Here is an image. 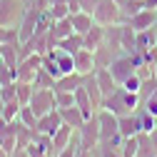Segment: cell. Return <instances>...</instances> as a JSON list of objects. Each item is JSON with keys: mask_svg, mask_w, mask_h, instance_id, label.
<instances>
[{"mask_svg": "<svg viewBox=\"0 0 157 157\" xmlns=\"http://www.w3.org/2000/svg\"><path fill=\"white\" fill-rule=\"evenodd\" d=\"M95 77H97V85H100V90H102L105 97L117 87V82H115V77H112L110 67H97V70H95Z\"/></svg>", "mask_w": 157, "mask_h": 157, "instance_id": "obj_24", "label": "cell"}, {"mask_svg": "<svg viewBox=\"0 0 157 157\" xmlns=\"http://www.w3.org/2000/svg\"><path fill=\"white\" fill-rule=\"evenodd\" d=\"M33 92H35V85H33V82L15 80V95H17V102H20V105H28V102H30Z\"/></svg>", "mask_w": 157, "mask_h": 157, "instance_id": "obj_32", "label": "cell"}, {"mask_svg": "<svg viewBox=\"0 0 157 157\" xmlns=\"http://www.w3.org/2000/svg\"><path fill=\"white\" fill-rule=\"evenodd\" d=\"M25 8V0H0V25H17Z\"/></svg>", "mask_w": 157, "mask_h": 157, "instance_id": "obj_5", "label": "cell"}, {"mask_svg": "<svg viewBox=\"0 0 157 157\" xmlns=\"http://www.w3.org/2000/svg\"><path fill=\"white\" fill-rule=\"evenodd\" d=\"M82 82H85V75H80V72H67V75H63V77H57V80H55V90L75 92L77 87H82Z\"/></svg>", "mask_w": 157, "mask_h": 157, "instance_id": "obj_19", "label": "cell"}, {"mask_svg": "<svg viewBox=\"0 0 157 157\" xmlns=\"http://www.w3.org/2000/svg\"><path fill=\"white\" fill-rule=\"evenodd\" d=\"M115 3H120V5H122V3H125V0H115Z\"/></svg>", "mask_w": 157, "mask_h": 157, "instance_id": "obj_48", "label": "cell"}, {"mask_svg": "<svg viewBox=\"0 0 157 157\" xmlns=\"http://www.w3.org/2000/svg\"><path fill=\"white\" fill-rule=\"evenodd\" d=\"M40 13H43V10H37V8H33V5L25 8L23 20L17 23V35H20V43H28L30 37L35 35V30H37V20H40Z\"/></svg>", "mask_w": 157, "mask_h": 157, "instance_id": "obj_6", "label": "cell"}, {"mask_svg": "<svg viewBox=\"0 0 157 157\" xmlns=\"http://www.w3.org/2000/svg\"><path fill=\"white\" fill-rule=\"evenodd\" d=\"M0 97H3V102L17 100V95H15V82H13V85H3V87H0Z\"/></svg>", "mask_w": 157, "mask_h": 157, "instance_id": "obj_40", "label": "cell"}, {"mask_svg": "<svg viewBox=\"0 0 157 157\" xmlns=\"http://www.w3.org/2000/svg\"><path fill=\"white\" fill-rule=\"evenodd\" d=\"M152 97H157V90H155V95H152Z\"/></svg>", "mask_w": 157, "mask_h": 157, "instance_id": "obj_50", "label": "cell"}, {"mask_svg": "<svg viewBox=\"0 0 157 157\" xmlns=\"http://www.w3.org/2000/svg\"><path fill=\"white\" fill-rule=\"evenodd\" d=\"M0 157H10V155H8L5 150H3V145H0Z\"/></svg>", "mask_w": 157, "mask_h": 157, "instance_id": "obj_45", "label": "cell"}, {"mask_svg": "<svg viewBox=\"0 0 157 157\" xmlns=\"http://www.w3.org/2000/svg\"><path fill=\"white\" fill-rule=\"evenodd\" d=\"M25 150L30 157H52V137L43 135V132H35V137L30 140V145Z\"/></svg>", "mask_w": 157, "mask_h": 157, "instance_id": "obj_10", "label": "cell"}, {"mask_svg": "<svg viewBox=\"0 0 157 157\" xmlns=\"http://www.w3.org/2000/svg\"><path fill=\"white\" fill-rule=\"evenodd\" d=\"M57 110H60L63 122H65V125H70V127H75V130H77V127H82V122L87 120L85 112L77 107V105H70V107H57Z\"/></svg>", "mask_w": 157, "mask_h": 157, "instance_id": "obj_17", "label": "cell"}, {"mask_svg": "<svg viewBox=\"0 0 157 157\" xmlns=\"http://www.w3.org/2000/svg\"><path fill=\"white\" fill-rule=\"evenodd\" d=\"M137 30H132V25L122 23V37H120V45H122V52L125 55H132L137 52Z\"/></svg>", "mask_w": 157, "mask_h": 157, "instance_id": "obj_23", "label": "cell"}, {"mask_svg": "<svg viewBox=\"0 0 157 157\" xmlns=\"http://www.w3.org/2000/svg\"><path fill=\"white\" fill-rule=\"evenodd\" d=\"M145 8V0H125V3L120 5V10H122V23H127L132 15H137Z\"/></svg>", "mask_w": 157, "mask_h": 157, "instance_id": "obj_33", "label": "cell"}, {"mask_svg": "<svg viewBox=\"0 0 157 157\" xmlns=\"http://www.w3.org/2000/svg\"><path fill=\"white\" fill-rule=\"evenodd\" d=\"M57 48H63L65 52H77V50H82V35L80 33H72V35H67V37H63L60 43H57Z\"/></svg>", "mask_w": 157, "mask_h": 157, "instance_id": "obj_31", "label": "cell"}, {"mask_svg": "<svg viewBox=\"0 0 157 157\" xmlns=\"http://www.w3.org/2000/svg\"><path fill=\"white\" fill-rule=\"evenodd\" d=\"M155 90H157V75H150V77H145V80L140 82V90H137V97H140V102L150 100V97L155 95Z\"/></svg>", "mask_w": 157, "mask_h": 157, "instance_id": "obj_30", "label": "cell"}, {"mask_svg": "<svg viewBox=\"0 0 157 157\" xmlns=\"http://www.w3.org/2000/svg\"><path fill=\"white\" fill-rule=\"evenodd\" d=\"M137 52H145V50H150L152 45H157V35H155V30L152 28H147V30H140L137 33Z\"/></svg>", "mask_w": 157, "mask_h": 157, "instance_id": "obj_27", "label": "cell"}, {"mask_svg": "<svg viewBox=\"0 0 157 157\" xmlns=\"http://www.w3.org/2000/svg\"><path fill=\"white\" fill-rule=\"evenodd\" d=\"M17 120H20L25 127H35V125H37V115L33 112L30 105H23V107H20V115H17Z\"/></svg>", "mask_w": 157, "mask_h": 157, "instance_id": "obj_36", "label": "cell"}, {"mask_svg": "<svg viewBox=\"0 0 157 157\" xmlns=\"http://www.w3.org/2000/svg\"><path fill=\"white\" fill-rule=\"evenodd\" d=\"M10 157H30V155H28V150H15Z\"/></svg>", "mask_w": 157, "mask_h": 157, "instance_id": "obj_43", "label": "cell"}, {"mask_svg": "<svg viewBox=\"0 0 157 157\" xmlns=\"http://www.w3.org/2000/svg\"><path fill=\"white\" fill-rule=\"evenodd\" d=\"M70 20H72V30H75V33H80V35H85V33L95 25V17H92L90 13H85V10L72 13V15H70Z\"/></svg>", "mask_w": 157, "mask_h": 157, "instance_id": "obj_22", "label": "cell"}, {"mask_svg": "<svg viewBox=\"0 0 157 157\" xmlns=\"http://www.w3.org/2000/svg\"><path fill=\"white\" fill-rule=\"evenodd\" d=\"M97 122H100V140H112L120 135V117L110 110H97Z\"/></svg>", "mask_w": 157, "mask_h": 157, "instance_id": "obj_7", "label": "cell"}, {"mask_svg": "<svg viewBox=\"0 0 157 157\" xmlns=\"http://www.w3.org/2000/svg\"><path fill=\"white\" fill-rule=\"evenodd\" d=\"M3 105H5V102H3V97H0V115H3Z\"/></svg>", "mask_w": 157, "mask_h": 157, "instance_id": "obj_46", "label": "cell"}, {"mask_svg": "<svg viewBox=\"0 0 157 157\" xmlns=\"http://www.w3.org/2000/svg\"><path fill=\"white\" fill-rule=\"evenodd\" d=\"M140 82H142V80H140L137 75H130L127 80L122 82V87H125V90H130V92H137V90H140Z\"/></svg>", "mask_w": 157, "mask_h": 157, "instance_id": "obj_41", "label": "cell"}, {"mask_svg": "<svg viewBox=\"0 0 157 157\" xmlns=\"http://www.w3.org/2000/svg\"><path fill=\"white\" fill-rule=\"evenodd\" d=\"M137 112V120H140V132H152L155 127H157V117L152 115V112H147L142 105L135 110Z\"/></svg>", "mask_w": 157, "mask_h": 157, "instance_id": "obj_28", "label": "cell"}, {"mask_svg": "<svg viewBox=\"0 0 157 157\" xmlns=\"http://www.w3.org/2000/svg\"><path fill=\"white\" fill-rule=\"evenodd\" d=\"M120 135L122 137L140 135V120H137V112H130V115H122L120 117Z\"/></svg>", "mask_w": 157, "mask_h": 157, "instance_id": "obj_21", "label": "cell"}, {"mask_svg": "<svg viewBox=\"0 0 157 157\" xmlns=\"http://www.w3.org/2000/svg\"><path fill=\"white\" fill-rule=\"evenodd\" d=\"M120 150H122V157H135L137 155V135L135 137H122Z\"/></svg>", "mask_w": 157, "mask_h": 157, "instance_id": "obj_38", "label": "cell"}, {"mask_svg": "<svg viewBox=\"0 0 157 157\" xmlns=\"http://www.w3.org/2000/svg\"><path fill=\"white\" fill-rule=\"evenodd\" d=\"M77 137H80V150H95L100 145V122H97V112L77 127Z\"/></svg>", "mask_w": 157, "mask_h": 157, "instance_id": "obj_4", "label": "cell"}, {"mask_svg": "<svg viewBox=\"0 0 157 157\" xmlns=\"http://www.w3.org/2000/svg\"><path fill=\"white\" fill-rule=\"evenodd\" d=\"M152 30H155V35H157V20H155V25H152Z\"/></svg>", "mask_w": 157, "mask_h": 157, "instance_id": "obj_47", "label": "cell"}, {"mask_svg": "<svg viewBox=\"0 0 157 157\" xmlns=\"http://www.w3.org/2000/svg\"><path fill=\"white\" fill-rule=\"evenodd\" d=\"M33 85L35 87H52L55 90V77L40 65V67H37V75H35V80H33Z\"/></svg>", "mask_w": 157, "mask_h": 157, "instance_id": "obj_34", "label": "cell"}, {"mask_svg": "<svg viewBox=\"0 0 157 157\" xmlns=\"http://www.w3.org/2000/svg\"><path fill=\"white\" fill-rule=\"evenodd\" d=\"M155 20H157V10H150V8H142L137 15H132L130 20H127V25H132V30H147V28H152L155 25Z\"/></svg>", "mask_w": 157, "mask_h": 157, "instance_id": "obj_14", "label": "cell"}, {"mask_svg": "<svg viewBox=\"0 0 157 157\" xmlns=\"http://www.w3.org/2000/svg\"><path fill=\"white\" fill-rule=\"evenodd\" d=\"M92 17H95V23L102 25V28L115 25V23H122L120 3H115V0H100L97 8H95V13H92Z\"/></svg>", "mask_w": 157, "mask_h": 157, "instance_id": "obj_2", "label": "cell"}, {"mask_svg": "<svg viewBox=\"0 0 157 157\" xmlns=\"http://www.w3.org/2000/svg\"><path fill=\"white\" fill-rule=\"evenodd\" d=\"M102 43H105V28L95 23V25L82 35V48H87V50H92V52H95Z\"/></svg>", "mask_w": 157, "mask_h": 157, "instance_id": "obj_18", "label": "cell"}, {"mask_svg": "<svg viewBox=\"0 0 157 157\" xmlns=\"http://www.w3.org/2000/svg\"><path fill=\"white\" fill-rule=\"evenodd\" d=\"M20 43H5L0 45V57H3V63L10 65V67H17V63H20Z\"/></svg>", "mask_w": 157, "mask_h": 157, "instance_id": "obj_25", "label": "cell"}, {"mask_svg": "<svg viewBox=\"0 0 157 157\" xmlns=\"http://www.w3.org/2000/svg\"><path fill=\"white\" fill-rule=\"evenodd\" d=\"M102 107L110 110V112H115L117 117H122V115H130V112H135L137 107H140V97H137V92H130V90H125L122 85H117V87L105 97Z\"/></svg>", "mask_w": 157, "mask_h": 157, "instance_id": "obj_1", "label": "cell"}, {"mask_svg": "<svg viewBox=\"0 0 157 157\" xmlns=\"http://www.w3.org/2000/svg\"><path fill=\"white\" fill-rule=\"evenodd\" d=\"M135 67H137V63H135L132 55H120V57H115V60H112L110 72H112V77H115V82L122 85L130 75H135Z\"/></svg>", "mask_w": 157, "mask_h": 157, "instance_id": "obj_8", "label": "cell"}, {"mask_svg": "<svg viewBox=\"0 0 157 157\" xmlns=\"http://www.w3.org/2000/svg\"><path fill=\"white\" fill-rule=\"evenodd\" d=\"M28 105L33 107V112H35L37 117L52 112V110L57 107L55 90H52V87H35V92H33V97H30V102H28Z\"/></svg>", "mask_w": 157, "mask_h": 157, "instance_id": "obj_3", "label": "cell"}, {"mask_svg": "<svg viewBox=\"0 0 157 157\" xmlns=\"http://www.w3.org/2000/svg\"><path fill=\"white\" fill-rule=\"evenodd\" d=\"M72 135H75V127H70V125H60L55 130V135H52V157L60 152L63 147H67L70 142H72Z\"/></svg>", "mask_w": 157, "mask_h": 157, "instance_id": "obj_15", "label": "cell"}, {"mask_svg": "<svg viewBox=\"0 0 157 157\" xmlns=\"http://www.w3.org/2000/svg\"><path fill=\"white\" fill-rule=\"evenodd\" d=\"M43 65V55L40 52H33L28 55L25 60L17 63V80H23V82H33L35 80V75H37V67Z\"/></svg>", "mask_w": 157, "mask_h": 157, "instance_id": "obj_9", "label": "cell"}, {"mask_svg": "<svg viewBox=\"0 0 157 157\" xmlns=\"http://www.w3.org/2000/svg\"><path fill=\"white\" fill-rule=\"evenodd\" d=\"M5 43H20L17 25H0V45H5Z\"/></svg>", "mask_w": 157, "mask_h": 157, "instance_id": "obj_35", "label": "cell"}, {"mask_svg": "<svg viewBox=\"0 0 157 157\" xmlns=\"http://www.w3.org/2000/svg\"><path fill=\"white\" fill-rule=\"evenodd\" d=\"M82 87H85V92H87V97H90V102H92V107H95V110H102V102H105V95H102L100 85H97V77H95V72L85 75V82H82Z\"/></svg>", "mask_w": 157, "mask_h": 157, "instance_id": "obj_13", "label": "cell"}, {"mask_svg": "<svg viewBox=\"0 0 157 157\" xmlns=\"http://www.w3.org/2000/svg\"><path fill=\"white\" fill-rule=\"evenodd\" d=\"M97 3L100 0H77V5H80V10H85V13H95V8H97Z\"/></svg>", "mask_w": 157, "mask_h": 157, "instance_id": "obj_42", "label": "cell"}, {"mask_svg": "<svg viewBox=\"0 0 157 157\" xmlns=\"http://www.w3.org/2000/svg\"><path fill=\"white\" fill-rule=\"evenodd\" d=\"M75 105L85 112V117H92V115L97 112V110L92 107V102H90V97H87L85 87H77V90H75Z\"/></svg>", "mask_w": 157, "mask_h": 157, "instance_id": "obj_29", "label": "cell"}, {"mask_svg": "<svg viewBox=\"0 0 157 157\" xmlns=\"http://www.w3.org/2000/svg\"><path fill=\"white\" fill-rule=\"evenodd\" d=\"M0 63H3V57H0Z\"/></svg>", "mask_w": 157, "mask_h": 157, "instance_id": "obj_51", "label": "cell"}, {"mask_svg": "<svg viewBox=\"0 0 157 157\" xmlns=\"http://www.w3.org/2000/svg\"><path fill=\"white\" fill-rule=\"evenodd\" d=\"M135 157H157V147L152 142L150 132H140L137 135V155Z\"/></svg>", "mask_w": 157, "mask_h": 157, "instance_id": "obj_20", "label": "cell"}, {"mask_svg": "<svg viewBox=\"0 0 157 157\" xmlns=\"http://www.w3.org/2000/svg\"><path fill=\"white\" fill-rule=\"evenodd\" d=\"M55 100H57V107H70V105H75V92L55 90Z\"/></svg>", "mask_w": 157, "mask_h": 157, "instance_id": "obj_39", "label": "cell"}, {"mask_svg": "<svg viewBox=\"0 0 157 157\" xmlns=\"http://www.w3.org/2000/svg\"><path fill=\"white\" fill-rule=\"evenodd\" d=\"M120 55H125V52H120L117 48H112V45L102 43L100 48L95 50V65H97V67H110V65H112V60H115V57H120Z\"/></svg>", "mask_w": 157, "mask_h": 157, "instance_id": "obj_16", "label": "cell"}, {"mask_svg": "<svg viewBox=\"0 0 157 157\" xmlns=\"http://www.w3.org/2000/svg\"><path fill=\"white\" fill-rule=\"evenodd\" d=\"M63 125V117H60V110H52V112H48V115H40L37 117V125H35V130L37 132H43V135H55V130Z\"/></svg>", "mask_w": 157, "mask_h": 157, "instance_id": "obj_11", "label": "cell"}, {"mask_svg": "<svg viewBox=\"0 0 157 157\" xmlns=\"http://www.w3.org/2000/svg\"><path fill=\"white\" fill-rule=\"evenodd\" d=\"M5 125H8V120H5V117H3V115H0V130H3Z\"/></svg>", "mask_w": 157, "mask_h": 157, "instance_id": "obj_44", "label": "cell"}, {"mask_svg": "<svg viewBox=\"0 0 157 157\" xmlns=\"http://www.w3.org/2000/svg\"><path fill=\"white\" fill-rule=\"evenodd\" d=\"M155 75H157V63H155Z\"/></svg>", "mask_w": 157, "mask_h": 157, "instance_id": "obj_49", "label": "cell"}, {"mask_svg": "<svg viewBox=\"0 0 157 157\" xmlns=\"http://www.w3.org/2000/svg\"><path fill=\"white\" fill-rule=\"evenodd\" d=\"M75 30H72V20L70 17H63V20H52V28H50V35L55 37L57 43L63 40V37H67V35H72Z\"/></svg>", "mask_w": 157, "mask_h": 157, "instance_id": "obj_26", "label": "cell"}, {"mask_svg": "<svg viewBox=\"0 0 157 157\" xmlns=\"http://www.w3.org/2000/svg\"><path fill=\"white\" fill-rule=\"evenodd\" d=\"M72 57H75V72H80V75H90V72L97 70V65H95V52H92V50L82 48V50H77Z\"/></svg>", "mask_w": 157, "mask_h": 157, "instance_id": "obj_12", "label": "cell"}, {"mask_svg": "<svg viewBox=\"0 0 157 157\" xmlns=\"http://www.w3.org/2000/svg\"><path fill=\"white\" fill-rule=\"evenodd\" d=\"M20 102H17V100H10V102H5L3 105V117H5V120L8 122H13V120H17V115H20Z\"/></svg>", "mask_w": 157, "mask_h": 157, "instance_id": "obj_37", "label": "cell"}]
</instances>
